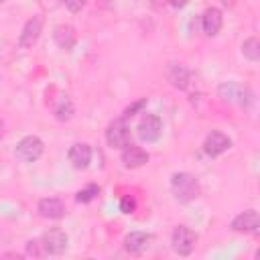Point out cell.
<instances>
[{
	"label": "cell",
	"instance_id": "25",
	"mask_svg": "<svg viewBox=\"0 0 260 260\" xmlns=\"http://www.w3.org/2000/svg\"><path fill=\"white\" fill-rule=\"evenodd\" d=\"M187 2H189V0H169V4H171L173 8H183Z\"/></svg>",
	"mask_w": 260,
	"mask_h": 260
},
{
	"label": "cell",
	"instance_id": "9",
	"mask_svg": "<svg viewBox=\"0 0 260 260\" xmlns=\"http://www.w3.org/2000/svg\"><path fill=\"white\" fill-rule=\"evenodd\" d=\"M41 30H43V18H41V16H32V18H28V20L24 22L22 30H20L18 47H22V49L32 47V45L39 41Z\"/></svg>",
	"mask_w": 260,
	"mask_h": 260
},
{
	"label": "cell",
	"instance_id": "4",
	"mask_svg": "<svg viewBox=\"0 0 260 260\" xmlns=\"http://www.w3.org/2000/svg\"><path fill=\"white\" fill-rule=\"evenodd\" d=\"M39 240H41V246H43V250H45V256H47V254L59 256V254H63V252L67 250V246H69V236H67L61 228H51V230H47Z\"/></svg>",
	"mask_w": 260,
	"mask_h": 260
},
{
	"label": "cell",
	"instance_id": "7",
	"mask_svg": "<svg viewBox=\"0 0 260 260\" xmlns=\"http://www.w3.org/2000/svg\"><path fill=\"white\" fill-rule=\"evenodd\" d=\"M230 148H232L230 136L223 134V132H219V130H211V132L205 136V140H203V152H205L207 156H211V158L223 154V152L230 150Z\"/></svg>",
	"mask_w": 260,
	"mask_h": 260
},
{
	"label": "cell",
	"instance_id": "23",
	"mask_svg": "<svg viewBox=\"0 0 260 260\" xmlns=\"http://www.w3.org/2000/svg\"><path fill=\"white\" fill-rule=\"evenodd\" d=\"M144 106H146V100H138L136 104H132V106H128V108L124 110L122 118H126V120H128V118H132V116H134V114H136L140 108H144Z\"/></svg>",
	"mask_w": 260,
	"mask_h": 260
},
{
	"label": "cell",
	"instance_id": "14",
	"mask_svg": "<svg viewBox=\"0 0 260 260\" xmlns=\"http://www.w3.org/2000/svg\"><path fill=\"white\" fill-rule=\"evenodd\" d=\"M37 211L45 219H61L67 209H65V203L59 197H45V199L39 201Z\"/></svg>",
	"mask_w": 260,
	"mask_h": 260
},
{
	"label": "cell",
	"instance_id": "19",
	"mask_svg": "<svg viewBox=\"0 0 260 260\" xmlns=\"http://www.w3.org/2000/svg\"><path fill=\"white\" fill-rule=\"evenodd\" d=\"M242 53H244L246 59H250V61L256 63V61L260 59V43H258V39H256V37L246 39L244 45H242Z\"/></svg>",
	"mask_w": 260,
	"mask_h": 260
},
{
	"label": "cell",
	"instance_id": "12",
	"mask_svg": "<svg viewBox=\"0 0 260 260\" xmlns=\"http://www.w3.org/2000/svg\"><path fill=\"white\" fill-rule=\"evenodd\" d=\"M67 158H69V162H71L73 169L85 171L89 167V162H91V146L85 144V142H77V144H73L69 148Z\"/></svg>",
	"mask_w": 260,
	"mask_h": 260
},
{
	"label": "cell",
	"instance_id": "18",
	"mask_svg": "<svg viewBox=\"0 0 260 260\" xmlns=\"http://www.w3.org/2000/svg\"><path fill=\"white\" fill-rule=\"evenodd\" d=\"M73 112H75V108H73L71 98L67 93H59V98L53 104V116L59 122H69L73 118Z\"/></svg>",
	"mask_w": 260,
	"mask_h": 260
},
{
	"label": "cell",
	"instance_id": "16",
	"mask_svg": "<svg viewBox=\"0 0 260 260\" xmlns=\"http://www.w3.org/2000/svg\"><path fill=\"white\" fill-rule=\"evenodd\" d=\"M53 41H55V45H57L59 49L71 51V49L75 47V41H77L75 28H73L71 24H59V26H55V28H53Z\"/></svg>",
	"mask_w": 260,
	"mask_h": 260
},
{
	"label": "cell",
	"instance_id": "27",
	"mask_svg": "<svg viewBox=\"0 0 260 260\" xmlns=\"http://www.w3.org/2000/svg\"><path fill=\"white\" fill-rule=\"evenodd\" d=\"M2 2H4V0H0V4H2Z\"/></svg>",
	"mask_w": 260,
	"mask_h": 260
},
{
	"label": "cell",
	"instance_id": "10",
	"mask_svg": "<svg viewBox=\"0 0 260 260\" xmlns=\"http://www.w3.org/2000/svg\"><path fill=\"white\" fill-rule=\"evenodd\" d=\"M167 79L169 83L175 87V89H187L189 83H191V73L189 69L183 65V63H177V61H171L167 65Z\"/></svg>",
	"mask_w": 260,
	"mask_h": 260
},
{
	"label": "cell",
	"instance_id": "17",
	"mask_svg": "<svg viewBox=\"0 0 260 260\" xmlns=\"http://www.w3.org/2000/svg\"><path fill=\"white\" fill-rule=\"evenodd\" d=\"M217 93H219V98L223 100V102H228V104H242L244 106V87L240 85V83H236V81H225V83H221L219 87H217Z\"/></svg>",
	"mask_w": 260,
	"mask_h": 260
},
{
	"label": "cell",
	"instance_id": "24",
	"mask_svg": "<svg viewBox=\"0 0 260 260\" xmlns=\"http://www.w3.org/2000/svg\"><path fill=\"white\" fill-rule=\"evenodd\" d=\"M85 4H87V0H65V6H67V10L69 12H81L83 8H85Z\"/></svg>",
	"mask_w": 260,
	"mask_h": 260
},
{
	"label": "cell",
	"instance_id": "5",
	"mask_svg": "<svg viewBox=\"0 0 260 260\" xmlns=\"http://www.w3.org/2000/svg\"><path fill=\"white\" fill-rule=\"evenodd\" d=\"M106 142L110 148H126L130 144V128L126 124V118H118L108 124L106 128Z\"/></svg>",
	"mask_w": 260,
	"mask_h": 260
},
{
	"label": "cell",
	"instance_id": "13",
	"mask_svg": "<svg viewBox=\"0 0 260 260\" xmlns=\"http://www.w3.org/2000/svg\"><path fill=\"white\" fill-rule=\"evenodd\" d=\"M120 160H122V165L126 169H138V167H142V165L148 162V152L144 148H140V146H136V144L130 142L126 148H122Z\"/></svg>",
	"mask_w": 260,
	"mask_h": 260
},
{
	"label": "cell",
	"instance_id": "26",
	"mask_svg": "<svg viewBox=\"0 0 260 260\" xmlns=\"http://www.w3.org/2000/svg\"><path fill=\"white\" fill-rule=\"evenodd\" d=\"M4 132H6V130H4V120L0 118V140L4 138Z\"/></svg>",
	"mask_w": 260,
	"mask_h": 260
},
{
	"label": "cell",
	"instance_id": "8",
	"mask_svg": "<svg viewBox=\"0 0 260 260\" xmlns=\"http://www.w3.org/2000/svg\"><path fill=\"white\" fill-rule=\"evenodd\" d=\"M230 228L234 232H242V234H258L260 232V215L256 209H246L232 219Z\"/></svg>",
	"mask_w": 260,
	"mask_h": 260
},
{
	"label": "cell",
	"instance_id": "6",
	"mask_svg": "<svg viewBox=\"0 0 260 260\" xmlns=\"http://www.w3.org/2000/svg\"><path fill=\"white\" fill-rule=\"evenodd\" d=\"M162 132V122L156 114H144L136 126V134L142 142H156Z\"/></svg>",
	"mask_w": 260,
	"mask_h": 260
},
{
	"label": "cell",
	"instance_id": "15",
	"mask_svg": "<svg viewBox=\"0 0 260 260\" xmlns=\"http://www.w3.org/2000/svg\"><path fill=\"white\" fill-rule=\"evenodd\" d=\"M201 26H203V32L205 35L215 37L221 30V26H223V14H221V10L215 8V6L207 8L203 12V16H201Z\"/></svg>",
	"mask_w": 260,
	"mask_h": 260
},
{
	"label": "cell",
	"instance_id": "11",
	"mask_svg": "<svg viewBox=\"0 0 260 260\" xmlns=\"http://www.w3.org/2000/svg\"><path fill=\"white\" fill-rule=\"evenodd\" d=\"M152 242V234H146V232H130L126 238H124V250L132 256H140L148 250Z\"/></svg>",
	"mask_w": 260,
	"mask_h": 260
},
{
	"label": "cell",
	"instance_id": "20",
	"mask_svg": "<svg viewBox=\"0 0 260 260\" xmlns=\"http://www.w3.org/2000/svg\"><path fill=\"white\" fill-rule=\"evenodd\" d=\"M98 193H100V187H98L95 183H89L87 187H83L81 191H77L75 201H77V203H89L91 199H95Z\"/></svg>",
	"mask_w": 260,
	"mask_h": 260
},
{
	"label": "cell",
	"instance_id": "2",
	"mask_svg": "<svg viewBox=\"0 0 260 260\" xmlns=\"http://www.w3.org/2000/svg\"><path fill=\"white\" fill-rule=\"evenodd\" d=\"M43 150H45L43 140H41L39 136H35V134H28V136H22V138L18 140V144H16V148H14V154H16V158L22 160V162H35V160L41 158Z\"/></svg>",
	"mask_w": 260,
	"mask_h": 260
},
{
	"label": "cell",
	"instance_id": "1",
	"mask_svg": "<svg viewBox=\"0 0 260 260\" xmlns=\"http://www.w3.org/2000/svg\"><path fill=\"white\" fill-rule=\"evenodd\" d=\"M171 191H173V195L179 203H189V201L199 197L201 185H199L195 175L181 171V173H175L171 177Z\"/></svg>",
	"mask_w": 260,
	"mask_h": 260
},
{
	"label": "cell",
	"instance_id": "3",
	"mask_svg": "<svg viewBox=\"0 0 260 260\" xmlns=\"http://www.w3.org/2000/svg\"><path fill=\"white\" fill-rule=\"evenodd\" d=\"M197 244V234L187 228V225H177L171 234V248L179 254V256H189L195 250Z\"/></svg>",
	"mask_w": 260,
	"mask_h": 260
},
{
	"label": "cell",
	"instance_id": "22",
	"mask_svg": "<svg viewBox=\"0 0 260 260\" xmlns=\"http://www.w3.org/2000/svg\"><path fill=\"white\" fill-rule=\"evenodd\" d=\"M134 209H136V199H134L132 195L122 197V201H120V211H122V213H134Z\"/></svg>",
	"mask_w": 260,
	"mask_h": 260
},
{
	"label": "cell",
	"instance_id": "21",
	"mask_svg": "<svg viewBox=\"0 0 260 260\" xmlns=\"http://www.w3.org/2000/svg\"><path fill=\"white\" fill-rule=\"evenodd\" d=\"M26 254H28V256H35V258L45 256V250H43V246H41V240H28V242H26Z\"/></svg>",
	"mask_w": 260,
	"mask_h": 260
}]
</instances>
